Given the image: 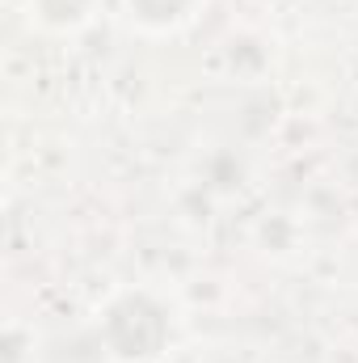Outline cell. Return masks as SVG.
I'll return each instance as SVG.
<instances>
[{
    "label": "cell",
    "mask_w": 358,
    "mask_h": 363,
    "mask_svg": "<svg viewBox=\"0 0 358 363\" xmlns=\"http://www.w3.org/2000/svg\"><path fill=\"white\" fill-rule=\"evenodd\" d=\"M131 9H135V17H144L152 26H165V21H178L190 9V0H131Z\"/></svg>",
    "instance_id": "cell-2"
},
{
    "label": "cell",
    "mask_w": 358,
    "mask_h": 363,
    "mask_svg": "<svg viewBox=\"0 0 358 363\" xmlns=\"http://www.w3.org/2000/svg\"><path fill=\"white\" fill-rule=\"evenodd\" d=\"M85 9H89V0H38V13H42L47 21H55V26H72V21H81Z\"/></svg>",
    "instance_id": "cell-3"
},
{
    "label": "cell",
    "mask_w": 358,
    "mask_h": 363,
    "mask_svg": "<svg viewBox=\"0 0 358 363\" xmlns=\"http://www.w3.org/2000/svg\"><path fill=\"white\" fill-rule=\"evenodd\" d=\"M165 338H169L165 308L152 304L148 296H122L105 313V342L122 359H152V355H161Z\"/></svg>",
    "instance_id": "cell-1"
}]
</instances>
